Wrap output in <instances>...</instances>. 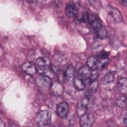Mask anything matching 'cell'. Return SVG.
I'll return each mask as SVG.
<instances>
[{"instance_id":"obj_21","label":"cell","mask_w":127,"mask_h":127,"mask_svg":"<svg viewBox=\"0 0 127 127\" xmlns=\"http://www.w3.org/2000/svg\"><path fill=\"white\" fill-rule=\"evenodd\" d=\"M4 126H5L4 123L2 121H0V127H4Z\"/></svg>"},{"instance_id":"obj_18","label":"cell","mask_w":127,"mask_h":127,"mask_svg":"<svg viewBox=\"0 0 127 127\" xmlns=\"http://www.w3.org/2000/svg\"><path fill=\"white\" fill-rule=\"evenodd\" d=\"M98 75H99V73L97 70H92L91 76L89 80V82L90 83L94 80H96L97 77H98Z\"/></svg>"},{"instance_id":"obj_7","label":"cell","mask_w":127,"mask_h":127,"mask_svg":"<svg viewBox=\"0 0 127 127\" xmlns=\"http://www.w3.org/2000/svg\"><path fill=\"white\" fill-rule=\"evenodd\" d=\"M92 70L87 66H84L81 67L78 71V77L82 78L85 81L90 80Z\"/></svg>"},{"instance_id":"obj_15","label":"cell","mask_w":127,"mask_h":127,"mask_svg":"<svg viewBox=\"0 0 127 127\" xmlns=\"http://www.w3.org/2000/svg\"><path fill=\"white\" fill-rule=\"evenodd\" d=\"M114 79V75L111 72L107 73L102 78V81L103 84H107L111 83L113 82Z\"/></svg>"},{"instance_id":"obj_2","label":"cell","mask_w":127,"mask_h":127,"mask_svg":"<svg viewBox=\"0 0 127 127\" xmlns=\"http://www.w3.org/2000/svg\"><path fill=\"white\" fill-rule=\"evenodd\" d=\"M52 112L48 110H42L39 112L35 118L36 124L39 126H45L51 123Z\"/></svg>"},{"instance_id":"obj_9","label":"cell","mask_w":127,"mask_h":127,"mask_svg":"<svg viewBox=\"0 0 127 127\" xmlns=\"http://www.w3.org/2000/svg\"><path fill=\"white\" fill-rule=\"evenodd\" d=\"M22 69L24 72L29 75H34L37 70L36 65L31 62L24 63L22 66Z\"/></svg>"},{"instance_id":"obj_19","label":"cell","mask_w":127,"mask_h":127,"mask_svg":"<svg viewBox=\"0 0 127 127\" xmlns=\"http://www.w3.org/2000/svg\"><path fill=\"white\" fill-rule=\"evenodd\" d=\"M123 123L126 126L127 124V114L125 115L124 117L123 118Z\"/></svg>"},{"instance_id":"obj_20","label":"cell","mask_w":127,"mask_h":127,"mask_svg":"<svg viewBox=\"0 0 127 127\" xmlns=\"http://www.w3.org/2000/svg\"><path fill=\"white\" fill-rule=\"evenodd\" d=\"M122 4L125 6H126L127 5V0H122Z\"/></svg>"},{"instance_id":"obj_8","label":"cell","mask_w":127,"mask_h":127,"mask_svg":"<svg viewBox=\"0 0 127 127\" xmlns=\"http://www.w3.org/2000/svg\"><path fill=\"white\" fill-rule=\"evenodd\" d=\"M69 107L67 103L63 102L60 103L57 107V113L62 118L66 117L68 113Z\"/></svg>"},{"instance_id":"obj_12","label":"cell","mask_w":127,"mask_h":127,"mask_svg":"<svg viewBox=\"0 0 127 127\" xmlns=\"http://www.w3.org/2000/svg\"><path fill=\"white\" fill-rule=\"evenodd\" d=\"M75 73V69L73 66L69 65L64 72V76L67 81H71L73 79Z\"/></svg>"},{"instance_id":"obj_4","label":"cell","mask_w":127,"mask_h":127,"mask_svg":"<svg viewBox=\"0 0 127 127\" xmlns=\"http://www.w3.org/2000/svg\"><path fill=\"white\" fill-rule=\"evenodd\" d=\"M95 120V117L92 114H83L80 118V125L82 127H90L93 125Z\"/></svg>"},{"instance_id":"obj_13","label":"cell","mask_w":127,"mask_h":127,"mask_svg":"<svg viewBox=\"0 0 127 127\" xmlns=\"http://www.w3.org/2000/svg\"><path fill=\"white\" fill-rule=\"evenodd\" d=\"M74 87L78 90H82L85 87V81L82 78L76 77L73 79Z\"/></svg>"},{"instance_id":"obj_5","label":"cell","mask_w":127,"mask_h":127,"mask_svg":"<svg viewBox=\"0 0 127 127\" xmlns=\"http://www.w3.org/2000/svg\"><path fill=\"white\" fill-rule=\"evenodd\" d=\"M65 11L67 16L70 18L75 17L78 13V8L73 1H69L66 3Z\"/></svg>"},{"instance_id":"obj_11","label":"cell","mask_w":127,"mask_h":127,"mask_svg":"<svg viewBox=\"0 0 127 127\" xmlns=\"http://www.w3.org/2000/svg\"><path fill=\"white\" fill-rule=\"evenodd\" d=\"M118 88L123 94L126 95L127 93V80L126 77H120L118 81Z\"/></svg>"},{"instance_id":"obj_1","label":"cell","mask_w":127,"mask_h":127,"mask_svg":"<svg viewBox=\"0 0 127 127\" xmlns=\"http://www.w3.org/2000/svg\"><path fill=\"white\" fill-rule=\"evenodd\" d=\"M109 62L108 57L91 56L86 61L87 66L92 70L102 69L107 66Z\"/></svg>"},{"instance_id":"obj_16","label":"cell","mask_w":127,"mask_h":127,"mask_svg":"<svg viewBox=\"0 0 127 127\" xmlns=\"http://www.w3.org/2000/svg\"><path fill=\"white\" fill-rule=\"evenodd\" d=\"M95 31L97 37L99 39H104L107 37V31L104 26H102L101 27H100Z\"/></svg>"},{"instance_id":"obj_6","label":"cell","mask_w":127,"mask_h":127,"mask_svg":"<svg viewBox=\"0 0 127 127\" xmlns=\"http://www.w3.org/2000/svg\"><path fill=\"white\" fill-rule=\"evenodd\" d=\"M35 65L42 70H47L51 65V60L48 57H44L37 59L35 61Z\"/></svg>"},{"instance_id":"obj_3","label":"cell","mask_w":127,"mask_h":127,"mask_svg":"<svg viewBox=\"0 0 127 127\" xmlns=\"http://www.w3.org/2000/svg\"><path fill=\"white\" fill-rule=\"evenodd\" d=\"M36 83L40 88L47 89L51 87L53 84L52 79L45 75H39L36 78Z\"/></svg>"},{"instance_id":"obj_14","label":"cell","mask_w":127,"mask_h":127,"mask_svg":"<svg viewBox=\"0 0 127 127\" xmlns=\"http://www.w3.org/2000/svg\"><path fill=\"white\" fill-rule=\"evenodd\" d=\"M90 83V86L86 92V96L89 97V96L92 95L95 92H96L98 86V82L97 80H94Z\"/></svg>"},{"instance_id":"obj_17","label":"cell","mask_w":127,"mask_h":127,"mask_svg":"<svg viewBox=\"0 0 127 127\" xmlns=\"http://www.w3.org/2000/svg\"><path fill=\"white\" fill-rule=\"evenodd\" d=\"M117 104L118 107L121 108H126L127 107L126 96H122L118 98L117 100Z\"/></svg>"},{"instance_id":"obj_10","label":"cell","mask_w":127,"mask_h":127,"mask_svg":"<svg viewBox=\"0 0 127 127\" xmlns=\"http://www.w3.org/2000/svg\"><path fill=\"white\" fill-rule=\"evenodd\" d=\"M109 14L113 18L117 23H120L123 21V16L120 11L116 8L110 7L109 10Z\"/></svg>"}]
</instances>
